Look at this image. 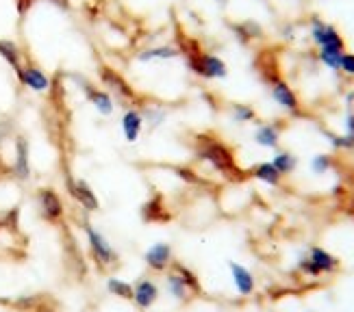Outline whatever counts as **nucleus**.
<instances>
[{
    "instance_id": "f257e3e1",
    "label": "nucleus",
    "mask_w": 354,
    "mask_h": 312,
    "mask_svg": "<svg viewBox=\"0 0 354 312\" xmlns=\"http://www.w3.org/2000/svg\"><path fill=\"white\" fill-rule=\"evenodd\" d=\"M176 48L180 50V55L185 57V64L187 68L200 76V78H207V81H215V78H226L228 76V66L220 57H215L211 52H205L200 48V43L187 35H178V46Z\"/></svg>"
},
{
    "instance_id": "f03ea898",
    "label": "nucleus",
    "mask_w": 354,
    "mask_h": 312,
    "mask_svg": "<svg viewBox=\"0 0 354 312\" xmlns=\"http://www.w3.org/2000/svg\"><path fill=\"white\" fill-rule=\"evenodd\" d=\"M196 159L209 163L215 171H220L222 176L230 180H241V169L237 167V161L226 144H222L220 139L209 137V135H198L196 137Z\"/></svg>"
},
{
    "instance_id": "7ed1b4c3",
    "label": "nucleus",
    "mask_w": 354,
    "mask_h": 312,
    "mask_svg": "<svg viewBox=\"0 0 354 312\" xmlns=\"http://www.w3.org/2000/svg\"><path fill=\"white\" fill-rule=\"evenodd\" d=\"M83 230H85V237H87V247H89L91 260H94L96 267L100 271H109V269L118 267L120 256L113 249V245L106 241L104 234L98 228L91 226L89 222H83Z\"/></svg>"
},
{
    "instance_id": "20e7f679",
    "label": "nucleus",
    "mask_w": 354,
    "mask_h": 312,
    "mask_svg": "<svg viewBox=\"0 0 354 312\" xmlns=\"http://www.w3.org/2000/svg\"><path fill=\"white\" fill-rule=\"evenodd\" d=\"M98 78H100L102 87H106V91H109L111 96H115L120 102H129V104H133V106H140V104H142L140 93H137V91L131 87V83H129L127 78L122 76L115 68L100 64V66H98Z\"/></svg>"
},
{
    "instance_id": "39448f33",
    "label": "nucleus",
    "mask_w": 354,
    "mask_h": 312,
    "mask_svg": "<svg viewBox=\"0 0 354 312\" xmlns=\"http://www.w3.org/2000/svg\"><path fill=\"white\" fill-rule=\"evenodd\" d=\"M35 202H37V213L46 224L59 226L66 217V206L61 195L53 189V186H41L35 193Z\"/></svg>"
},
{
    "instance_id": "423d86ee",
    "label": "nucleus",
    "mask_w": 354,
    "mask_h": 312,
    "mask_svg": "<svg viewBox=\"0 0 354 312\" xmlns=\"http://www.w3.org/2000/svg\"><path fill=\"white\" fill-rule=\"evenodd\" d=\"M298 267L302 273L311 275V277H317L322 273H333L339 269V260H337L330 252L322 247H311V252L306 258H300Z\"/></svg>"
},
{
    "instance_id": "0eeeda50",
    "label": "nucleus",
    "mask_w": 354,
    "mask_h": 312,
    "mask_svg": "<svg viewBox=\"0 0 354 312\" xmlns=\"http://www.w3.org/2000/svg\"><path fill=\"white\" fill-rule=\"evenodd\" d=\"M15 76H18V81L28 87L30 91H35V93H46V91H50L53 87V81H50V76L46 74L35 61H30V59H24L22 61V66L15 70Z\"/></svg>"
},
{
    "instance_id": "6e6552de",
    "label": "nucleus",
    "mask_w": 354,
    "mask_h": 312,
    "mask_svg": "<svg viewBox=\"0 0 354 312\" xmlns=\"http://www.w3.org/2000/svg\"><path fill=\"white\" fill-rule=\"evenodd\" d=\"M311 39L315 41L317 48H337V50H346V41L339 35L333 24L324 22L317 15L311 18Z\"/></svg>"
},
{
    "instance_id": "1a4fd4ad",
    "label": "nucleus",
    "mask_w": 354,
    "mask_h": 312,
    "mask_svg": "<svg viewBox=\"0 0 354 312\" xmlns=\"http://www.w3.org/2000/svg\"><path fill=\"white\" fill-rule=\"evenodd\" d=\"M66 186H68L70 197H72L83 211H87V213H98V211H100V199H98L96 191L91 189V186H89L85 180L68 176V178H66Z\"/></svg>"
},
{
    "instance_id": "9d476101",
    "label": "nucleus",
    "mask_w": 354,
    "mask_h": 312,
    "mask_svg": "<svg viewBox=\"0 0 354 312\" xmlns=\"http://www.w3.org/2000/svg\"><path fill=\"white\" fill-rule=\"evenodd\" d=\"M15 159L11 165V178L18 180V182H26L30 180V146H28V139L18 135L15 137Z\"/></svg>"
},
{
    "instance_id": "9b49d317",
    "label": "nucleus",
    "mask_w": 354,
    "mask_h": 312,
    "mask_svg": "<svg viewBox=\"0 0 354 312\" xmlns=\"http://www.w3.org/2000/svg\"><path fill=\"white\" fill-rule=\"evenodd\" d=\"M144 262H146L148 269L157 271V273L167 271V269H170V264L174 262V249H172V245L165 243V241H159L152 247H148L146 252H144Z\"/></svg>"
},
{
    "instance_id": "f8f14e48",
    "label": "nucleus",
    "mask_w": 354,
    "mask_h": 312,
    "mask_svg": "<svg viewBox=\"0 0 354 312\" xmlns=\"http://www.w3.org/2000/svg\"><path fill=\"white\" fill-rule=\"evenodd\" d=\"M81 85H83V93H85L87 102L94 106L100 115H111L115 111V102H113V96L109 91L85 81V78H81Z\"/></svg>"
},
{
    "instance_id": "ddd939ff",
    "label": "nucleus",
    "mask_w": 354,
    "mask_h": 312,
    "mask_svg": "<svg viewBox=\"0 0 354 312\" xmlns=\"http://www.w3.org/2000/svg\"><path fill=\"white\" fill-rule=\"evenodd\" d=\"M159 284L152 277H142L133 284V304L140 310H150L159 300Z\"/></svg>"
},
{
    "instance_id": "4468645a",
    "label": "nucleus",
    "mask_w": 354,
    "mask_h": 312,
    "mask_svg": "<svg viewBox=\"0 0 354 312\" xmlns=\"http://www.w3.org/2000/svg\"><path fill=\"white\" fill-rule=\"evenodd\" d=\"M270 91H272V98L279 102L285 111L296 113V115L300 113V98L296 96V91L283 81V78H276V81H272Z\"/></svg>"
},
{
    "instance_id": "2eb2a0df",
    "label": "nucleus",
    "mask_w": 354,
    "mask_h": 312,
    "mask_svg": "<svg viewBox=\"0 0 354 312\" xmlns=\"http://www.w3.org/2000/svg\"><path fill=\"white\" fill-rule=\"evenodd\" d=\"M142 128H144L142 111L137 106H129L124 115H122V133H124V139L129 144H135L142 135Z\"/></svg>"
},
{
    "instance_id": "dca6fc26",
    "label": "nucleus",
    "mask_w": 354,
    "mask_h": 312,
    "mask_svg": "<svg viewBox=\"0 0 354 312\" xmlns=\"http://www.w3.org/2000/svg\"><path fill=\"white\" fill-rule=\"evenodd\" d=\"M230 267V273H233V282H235V289L239 291V295H252L254 293V275L243 267V264H237V262H228Z\"/></svg>"
},
{
    "instance_id": "f3484780",
    "label": "nucleus",
    "mask_w": 354,
    "mask_h": 312,
    "mask_svg": "<svg viewBox=\"0 0 354 312\" xmlns=\"http://www.w3.org/2000/svg\"><path fill=\"white\" fill-rule=\"evenodd\" d=\"M176 57H180V50L176 46H150V48L137 52V61H142V64H150V61H170Z\"/></svg>"
},
{
    "instance_id": "a211bd4d",
    "label": "nucleus",
    "mask_w": 354,
    "mask_h": 312,
    "mask_svg": "<svg viewBox=\"0 0 354 312\" xmlns=\"http://www.w3.org/2000/svg\"><path fill=\"white\" fill-rule=\"evenodd\" d=\"M142 217H144V222H150V224H159V222L170 220V213H167V208L163 204V197L161 195L150 197L142 206Z\"/></svg>"
},
{
    "instance_id": "6ab92c4d",
    "label": "nucleus",
    "mask_w": 354,
    "mask_h": 312,
    "mask_svg": "<svg viewBox=\"0 0 354 312\" xmlns=\"http://www.w3.org/2000/svg\"><path fill=\"white\" fill-rule=\"evenodd\" d=\"M0 59H3L5 64L15 72L22 66L24 52H22V48L13 39H0Z\"/></svg>"
},
{
    "instance_id": "aec40b11",
    "label": "nucleus",
    "mask_w": 354,
    "mask_h": 312,
    "mask_svg": "<svg viewBox=\"0 0 354 312\" xmlns=\"http://www.w3.org/2000/svg\"><path fill=\"white\" fill-rule=\"evenodd\" d=\"M254 142L261 148H276L281 142V128L276 124H263L259 126V130L254 133Z\"/></svg>"
},
{
    "instance_id": "412c9836",
    "label": "nucleus",
    "mask_w": 354,
    "mask_h": 312,
    "mask_svg": "<svg viewBox=\"0 0 354 312\" xmlns=\"http://www.w3.org/2000/svg\"><path fill=\"white\" fill-rule=\"evenodd\" d=\"M250 176L257 178V180H261V182L270 184V186H279L281 184V178H283L281 171L276 169L272 163H259V165H254L250 169Z\"/></svg>"
},
{
    "instance_id": "4be33fe9",
    "label": "nucleus",
    "mask_w": 354,
    "mask_h": 312,
    "mask_svg": "<svg viewBox=\"0 0 354 312\" xmlns=\"http://www.w3.org/2000/svg\"><path fill=\"white\" fill-rule=\"evenodd\" d=\"M165 289L178 302H187L192 298V291L185 286V282H183V280L172 269H167V273H165Z\"/></svg>"
},
{
    "instance_id": "5701e85b",
    "label": "nucleus",
    "mask_w": 354,
    "mask_h": 312,
    "mask_svg": "<svg viewBox=\"0 0 354 312\" xmlns=\"http://www.w3.org/2000/svg\"><path fill=\"white\" fill-rule=\"evenodd\" d=\"M137 108H140V111H142V117H144V126L148 124L150 130L159 128L161 124L165 121V117H167V111H165L163 106H159V104H140Z\"/></svg>"
},
{
    "instance_id": "b1692460",
    "label": "nucleus",
    "mask_w": 354,
    "mask_h": 312,
    "mask_svg": "<svg viewBox=\"0 0 354 312\" xmlns=\"http://www.w3.org/2000/svg\"><path fill=\"white\" fill-rule=\"evenodd\" d=\"M106 291H109V295H113V298L118 300H124V302H133V284L127 282V280L122 277H106Z\"/></svg>"
},
{
    "instance_id": "393cba45",
    "label": "nucleus",
    "mask_w": 354,
    "mask_h": 312,
    "mask_svg": "<svg viewBox=\"0 0 354 312\" xmlns=\"http://www.w3.org/2000/svg\"><path fill=\"white\" fill-rule=\"evenodd\" d=\"M170 269L183 280L185 286H187V289L192 291V295H198V293H200V280H198V275H196L189 267H185L183 262L174 260V262L170 264Z\"/></svg>"
},
{
    "instance_id": "a878e982",
    "label": "nucleus",
    "mask_w": 354,
    "mask_h": 312,
    "mask_svg": "<svg viewBox=\"0 0 354 312\" xmlns=\"http://www.w3.org/2000/svg\"><path fill=\"white\" fill-rule=\"evenodd\" d=\"M233 30H235V35H237L243 43H248V41H252V39L263 37V28H261L259 24H254V22L235 24V26H233Z\"/></svg>"
},
{
    "instance_id": "bb28decb",
    "label": "nucleus",
    "mask_w": 354,
    "mask_h": 312,
    "mask_svg": "<svg viewBox=\"0 0 354 312\" xmlns=\"http://www.w3.org/2000/svg\"><path fill=\"white\" fill-rule=\"evenodd\" d=\"M272 165L281 171V176H285V174H291V171L296 169L298 159L291 152H276L274 159H272Z\"/></svg>"
},
{
    "instance_id": "cd10ccee",
    "label": "nucleus",
    "mask_w": 354,
    "mask_h": 312,
    "mask_svg": "<svg viewBox=\"0 0 354 312\" xmlns=\"http://www.w3.org/2000/svg\"><path fill=\"white\" fill-rule=\"evenodd\" d=\"M346 50H337V48H319L317 57L319 61L324 64L328 70H335V72H339V66H342V57H344Z\"/></svg>"
},
{
    "instance_id": "c85d7f7f",
    "label": "nucleus",
    "mask_w": 354,
    "mask_h": 312,
    "mask_svg": "<svg viewBox=\"0 0 354 312\" xmlns=\"http://www.w3.org/2000/svg\"><path fill=\"white\" fill-rule=\"evenodd\" d=\"M230 113H233V119L237 124H248V121L257 119V111L248 104H233L230 106Z\"/></svg>"
},
{
    "instance_id": "c756f323",
    "label": "nucleus",
    "mask_w": 354,
    "mask_h": 312,
    "mask_svg": "<svg viewBox=\"0 0 354 312\" xmlns=\"http://www.w3.org/2000/svg\"><path fill=\"white\" fill-rule=\"evenodd\" d=\"M330 165H333L330 154H317L311 161V169L315 171V174H326V171L330 169Z\"/></svg>"
},
{
    "instance_id": "7c9ffc66",
    "label": "nucleus",
    "mask_w": 354,
    "mask_h": 312,
    "mask_svg": "<svg viewBox=\"0 0 354 312\" xmlns=\"http://www.w3.org/2000/svg\"><path fill=\"white\" fill-rule=\"evenodd\" d=\"M324 135L328 137V142H330L337 150H352V148H354V144L350 142V137H346V135H335V133H330V130H324Z\"/></svg>"
},
{
    "instance_id": "2f4dec72",
    "label": "nucleus",
    "mask_w": 354,
    "mask_h": 312,
    "mask_svg": "<svg viewBox=\"0 0 354 312\" xmlns=\"http://www.w3.org/2000/svg\"><path fill=\"white\" fill-rule=\"evenodd\" d=\"M174 171H176V176L178 178H183L185 182H189V184H203L205 180L203 178H200L198 174H196V171L194 169H189V167H174Z\"/></svg>"
},
{
    "instance_id": "473e14b6",
    "label": "nucleus",
    "mask_w": 354,
    "mask_h": 312,
    "mask_svg": "<svg viewBox=\"0 0 354 312\" xmlns=\"http://www.w3.org/2000/svg\"><path fill=\"white\" fill-rule=\"evenodd\" d=\"M13 130H15L13 119L11 117H0V146H3L5 142H9Z\"/></svg>"
},
{
    "instance_id": "72a5a7b5",
    "label": "nucleus",
    "mask_w": 354,
    "mask_h": 312,
    "mask_svg": "<svg viewBox=\"0 0 354 312\" xmlns=\"http://www.w3.org/2000/svg\"><path fill=\"white\" fill-rule=\"evenodd\" d=\"M339 72H344L346 76H354V52H344Z\"/></svg>"
},
{
    "instance_id": "f704fd0d",
    "label": "nucleus",
    "mask_w": 354,
    "mask_h": 312,
    "mask_svg": "<svg viewBox=\"0 0 354 312\" xmlns=\"http://www.w3.org/2000/svg\"><path fill=\"white\" fill-rule=\"evenodd\" d=\"M26 312H57V308H55L48 300H41V298H39V302H37L33 308H28Z\"/></svg>"
},
{
    "instance_id": "c9c22d12",
    "label": "nucleus",
    "mask_w": 354,
    "mask_h": 312,
    "mask_svg": "<svg viewBox=\"0 0 354 312\" xmlns=\"http://www.w3.org/2000/svg\"><path fill=\"white\" fill-rule=\"evenodd\" d=\"M346 137H350V142L354 144V111L346 115Z\"/></svg>"
},
{
    "instance_id": "e433bc0d",
    "label": "nucleus",
    "mask_w": 354,
    "mask_h": 312,
    "mask_svg": "<svg viewBox=\"0 0 354 312\" xmlns=\"http://www.w3.org/2000/svg\"><path fill=\"white\" fill-rule=\"evenodd\" d=\"M11 178V165H7V161L0 156V180Z\"/></svg>"
},
{
    "instance_id": "4c0bfd02",
    "label": "nucleus",
    "mask_w": 354,
    "mask_h": 312,
    "mask_svg": "<svg viewBox=\"0 0 354 312\" xmlns=\"http://www.w3.org/2000/svg\"><path fill=\"white\" fill-rule=\"evenodd\" d=\"M50 5H55L57 9H61V11H70L72 9V3L70 0H48Z\"/></svg>"
},
{
    "instance_id": "58836bf2",
    "label": "nucleus",
    "mask_w": 354,
    "mask_h": 312,
    "mask_svg": "<svg viewBox=\"0 0 354 312\" xmlns=\"http://www.w3.org/2000/svg\"><path fill=\"white\" fill-rule=\"evenodd\" d=\"M218 3H226V0H218Z\"/></svg>"
}]
</instances>
